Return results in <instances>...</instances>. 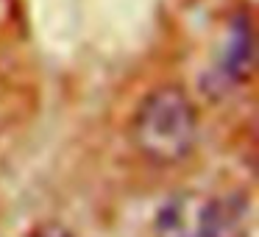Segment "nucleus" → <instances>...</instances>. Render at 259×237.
Segmentation results:
<instances>
[{"instance_id": "obj_2", "label": "nucleus", "mask_w": 259, "mask_h": 237, "mask_svg": "<svg viewBox=\"0 0 259 237\" xmlns=\"http://www.w3.org/2000/svg\"><path fill=\"white\" fill-rule=\"evenodd\" d=\"M159 237H242L248 229V204L242 195L170 198L156 218Z\"/></svg>"}, {"instance_id": "obj_1", "label": "nucleus", "mask_w": 259, "mask_h": 237, "mask_svg": "<svg viewBox=\"0 0 259 237\" xmlns=\"http://www.w3.org/2000/svg\"><path fill=\"white\" fill-rule=\"evenodd\" d=\"M201 137V114L190 92L179 84L148 90L134 106L128 140L134 151L156 168H173L192 156Z\"/></svg>"}, {"instance_id": "obj_4", "label": "nucleus", "mask_w": 259, "mask_h": 237, "mask_svg": "<svg viewBox=\"0 0 259 237\" xmlns=\"http://www.w3.org/2000/svg\"><path fill=\"white\" fill-rule=\"evenodd\" d=\"M28 237H75V234L62 223H39Z\"/></svg>"}, {"instance_id": "obj_3", "label": "nucleus", "mask_w": 259, "mask_h": 237, "mask_svg": "<svg viewBox=\"0 0 259 237\" xmlns=\"http://www.w3.org/2000/svg\"><path fill=\"white\" fill-rule=\"evenodd\" d=\"M220 73L229 84H245L253 73V23L245 9L234 12L223 36Z\"/></svg>"}]
</instances>
